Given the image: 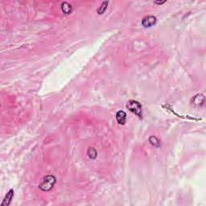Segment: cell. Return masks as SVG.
<instances>
[{
    "label": "cell",
    "mask_w": 206,
    "mask_h": 206,
    "mask_svg": "<svg viewBox=\"0 0 206 206\" xmlns=\"http://www.w3.org/2000/svg\"><path fill=\"white\" fill-rule=\"evenodd\" d=\"M156 23V18L153 15H148L143 18L142 21V24L144 26L145 28H150L154 26Z\"/></svg>",
    "instance_id": "cell-3"
},
{
    "label": "cell",
    "mask_w": 206,
    "mask_h": 206,
    "mask_svg": "<svg viewBox=\"0 0 206 206\" xmlns=\"http://www.w3.org/2000/svg\"><path fill=\"white\" fill-rule=\"evenodd\" d=\"M87 153H88V156H89V157H90V159H94L96 157H97V151H96L94 148H93V147L89 148Z\"/></svg>",
    "instance_id": "cell-8"
},
{
    "label": "cell",
    "mask_w": 206,
    "mask_h": 206,
    "mask_svg": "<svg viewBox=\"0 0 206 206\" xmlns=\"http://www.w3.org/2000/svg\"><path fill=\"white\" fill-rule=\"evenodd\" d=\"M164 3H165V1H163V2H157V1H156V2H155V3L156 4H163Z\"/></svg>",
    "instance_id": "cell-11"
},
{
    "label": "cell",
    "mask_w": 206,
    "mask_h": 206,
    "mask_svg": "<svg viewBox=\"0 0 206 206\" xmlns=\"http://www.w3.org/2000/svg\"><path fill=\"white\" fill-rule=\"evenodd\" d=\"M127 108L131 111L132 113H134V114H136L138 116L140 119H142L143 117V110H142V105L141 104L137 101L134 100H130L127 102Z\"/></svg>",
    "instance_id": "cell-2"
},
{
    "label": "cell",
    "mask_w": 206,
    "mask_h": 206,
    "mask_svg": "<svg viewBox=\"0 0 206 206\" xmlns=\"http://www.w3.org/2000/svg\"><path fill=\"white\" fill-rule=\"evenodd\" d=\"M149 141H150V143H151L153 146H155L156 147H159V146H160V143H159V139L156 137H155V136H152V137L150 138Z\"/></svg>",
    "instance_id": "cell-10"
},
{
    "label": "cell",
    "mask_w": 206,
    "mask_h": 206,
    "mask_svg": "<svg viewBox=\"0 0 206 206\" xmlns=\"http://www.w3.org/2000/svg\"><path fill=\"white\" fill-rule=\"evenodd\" d=\"M107 5H108V2L107 1H105V2H103L102 3H101V7H99L98 9V13L99 14H103L104 12H105V11L106 10V8H107Z\"/></svg>",
    "instance_id": "cell-9"
},
{
    "label": "cell",
    "mask_w": 206,
    "mask_h": 206,
    "mask_svg": "<svg viewBox=\"0 0 206 206\" xmlns=\"http://www.w3.org/2000/svg\"><path fill=\"white\" fill-rule=\"evenodd\" d=\"M56 184V178L54 176H46L43 178L41 183L39 185V188L43 192H48L52 189Z\"/></svg>",
    "instance_id": "cell-1"
},
{
    "label": "cell",
    "mask_w": 206,
    "mask_h": 206,
    "mask_svg": "<svg viewBox=\"0 0 206 206\" xmlns=\"http://www.w3.org/2000/svg\"><path fill=\"white\" fill-rule=\"evenodd\" d=\"M116 119H117V121H118V123H119L120 125H124L125 123H126V119H127V114L124 111L120 110V111L117 113Z\"/></svg>",
    "instance_id": "cell-4"
},
{
    "label": "cell",
    "mask_w": 206,
    "mask_h": 206,
    "mask_svg": "<svg viewBox=\"0 0 206 206\" xmlns=\"http://www.w3.org/2000/svg\"><path fill=\"white\" fill-rule=\"evenodd\" d=\"M61 10L65 14H69L72 12V6H71L69 3L64 2V3H62L61 4Z\"/></svg>",
    "instance_id": "cell-7"
},
{
    "label": "cell",
    "mask_w": 206,
    "mask_h": 206,
    "mask_svg": "<svg viewBox=\"0 0 206 206\" xmlns=\"http://www.w3.org/2000/svg\"><path fill=\"white\" fill-rule=\"evenodd\" d=\"M13 196H14V191H13V189H10L9 192H7V195L5 196L3 201L2 203V205H9L11 204V201L13 198Z\"/></svg>",
    "instance_id": "cell-5"
},
{
    "label": "cell",
    "mask_w": 206,
    "mask_h": 206,
    "mask_svg": "<svg viewBox=\"0 0 206 206\" xmlns=\"http://www.w3.org/2000/svg\"><path fill=\"white\" fill-rule=\"evenodd\" d=\"M193 103H194V105H203L205 103V97L202 94L196 95L193 99Z\"/></svg>",
    "instance_id": "cell-6"
}]
</instances>
